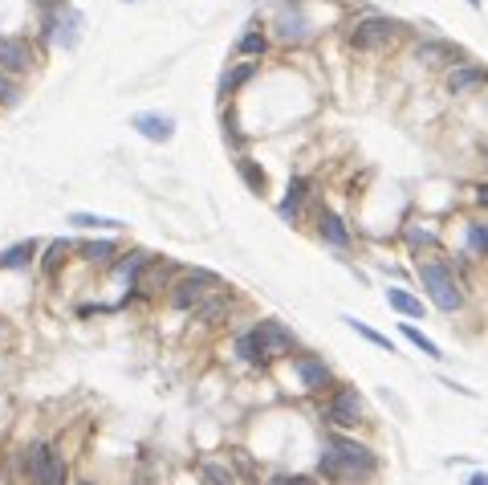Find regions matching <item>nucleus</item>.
I'll list each match as a JSON object with an SVG mask.
<instances>
[{
	"label": "nucleus",
	"mask_w": 488,
	"mask_h": 485,
	"mask_svg": "<svg viewBox=\"0 0 488 485\" xmlns=\"http://www.w3.org/2000/svg\"><path fill=\"white\" fill-rule=\"evenodd\" d=\"M317 237H322L330 249H342V253L354 245V237H350V224L342 221L333 208H322V213H317Z\"/></svg>",
	"instance_id": "obj_12"
},
{
	"label": "nucleus",
	"mask_w": 488,
	"mask_h": 485,
	"mask_svg": "<svg viewBox=\"0 0 488 485\" xmlns=\"http://www.w3.org/2000/svg\"><path fill=\"white\" fill-rule=\"evenodd\" d=\"M484 86H488V66H476V62H460V66H452L444 74V90L452 99H468V94L484 90Z\"/></svg>",
	"instance_id": "obj_9"
},
{
	"label": "nucleus",
	"mask_w": 488,
	"mask_h": 485,
	"mask_svg": "<svg viewBox=\"0 0 488 485\" xmlns=\"http://www.w3.org/2000/svg\"><path fill=\"white\" fill-rule=\"evenodd\" d=\"M468 5H472V9H480V0H468Z\"/></svg>",
	"instance_id": "obj_41"
},
{
	"label": "nucleus",
	"mask_w": 488,
	"mask_h": 485,
	"mask_svg": "<svg viewBox=\"0 0 488 485\" xmlns=\"http://www.w3.org/2000/svg\"><path fill=\"white\" fill-rule=\"evenodd\" d=\"M415 58L419 62H427V66H460L464 62V50L460 45H452V42H436V37H427V42H419L415 45Z\"/></svg>",
	"instance_id": "obj_13"
},
{
	"label": "nucleus",
	"mask_w": 488,
	"mask_h": 485,
	"mask_svg": "<svg viewBox=\"0 0 488 485\" xmlns=\"http://www.w3.org/2000/svg\"><path fill=\"white\" fill-rule=\"evenodd\" d=\"M252 335H257L265 363H277V359H289V355H297V335H293L285 322H277V319L257 322V327H252Z\"/></svg>",
	"instance_id": "obj_7"
},
{
	"label": "nucleus",
	"mask_w": 488,
	"mask_h": 485,
	"mask_svg": "<svg viewBox=\"0 0 488 485\" xmlns=\"http://www.w3.org/2000/svg\"><path fill=\"white\" fill-rule=\"evenodd\" d=\"M33 62H37V53H33L29 42H21V37H0V70H5V74H24Z\"/></svg>",
	"instance_id": "obj_11"
},
{
	"label": "nucleus",
	"mask_w": 488,
	"mask_h": 485,
	"mask_svg": "<svg viewBox=\"0 0 488 485\" xmlns=\"http://www.w3.org/2000/svg\"><path fill=\"white\" fill-rule=\"evenodd\" d=\"M220 290H224V281H220L211 270H187V273H179L175 286L167 290V302L175 306V310L195 314L211 294H220Z\"/></svg>",
	"instance_id": "obj_5"
},
{
	"label": "nucleus",
	"mask_w": 488,
	"mask_h": 485,
	"mask_svg": "<svg viewBox=\"0 0 488 485\" xmlns=\"http://www.w3.org/2000/svg\"><path fill=\"white\" fill-rule=\"evenodd\" d=\"M78 253H81V262H89V265L118 262V245H114V241H86V245H78Z\"/></svg>",
	"instance_id": "obj_25"
},
{
	"label": "nucleus",
	"mask_w": 488,
	"mask_h": 485,
	"mask_svg": "<svg viewBox=\"0 0 488 485\" xmlns=\"http://www.w3.org/2000/svg\"><path fill=\"white\" fill-rule=\"evenodd\" d=\"M403 245L411 249V253H436L439 249V229L431 221H407L403 224Z\"/></svg>",
	"instance_id": "obj_14"
},
{
	"label": "nucleus",
	"mask_w": 488,
	"mask_h": 485,
	"mask_svg": "<svg viewBox=\"0 0 488 485\" xmlns=\"http://www.w3.org/2000/svg\"><path fill=\"white\" fill-rule=\"evenodd\" d=\"M399 37H403V25L395 17H379V13H366V17H358L350 25V45L358 53H379L387 45H395Z\"/></svg>",
	"instance_id": "obj_6"
},
{
	"label": "nucleus",
	"mask_w": 488,
	"mask_h": 485,
	"mask_svg": "<svg viewBox=\"0 0 488 485\" xmlns=\"http://www.w3.org/2000/svg\"><path fill=\"white\" fill-rule=\"evenodd\" d=\"M70 224L73 229H110V233L127 229L118 216H98V213H70Z\"/></svg>",
	"instance_id": "obj_29"
},
{
	"label": "nucleus",
	"mask_w": 488,
	"mask_h": 485,
	"mask_svg": "<svg viewBox=\"0 0 488 485\" xmlns=\"http://www.w3.org/2000/svg\"><path fill=\"white\" fill-rule=\"evenodd\" d=\"M342 322H346L350 330H358V335H362L371 347H379V351H390V355H395V343H390V335H382V330H374L371 322L354 319V314H342Z\"/></svg>",
	"instance_id": "obj_26"
},
{
	"label": "nucleus",
	"mask_w": 488,
	"mask_h": 485,
	"mask_svg": "<svg viewBox=\"0 0 488 485\" xmlns=\"http://www.w3.org/2000/svg\"><path fill=\"white\" fill-rule=\"evenodd\" d=\"M293 376H297L301 392H309V395H330L333 387H338L333 367L325 359H317V355H297V359H293Z\"/></svg>",
	"instance_id": "obj_8"
},
{
	"label": "nucleus",
	"mask_w": 488,
	"mask_h": 485,
	"mask_svg": "<svg viewBox=\"0 0 488 485\" xmlns=\"http://www.w3.org/2000/svg\"><path fill=\"white\" fill-rule=\"evenodd\" d=\"M480 159H484V167H488V147H484V156H480Z\"/></svg>",
	"instance_id": "obj_42"
},
{
	"label": "nucleus",
	"mask_w": 488,
	"mask_h": 485,
	"mask_svg": "<svg viewBox=\"0 0 488 485\" xmlns=\"http://www.w3.org/2000/svg\"><path fill=\"white\" fill-rule=\"evenodd\" d=\"M268 50V42L260 33H244L240 37V53H265Z\"/></svg>",
	"instance_id": "obj_35"
},
{
	"label": "nucleus",
	"mask_w": 488,
	"mask_h": 485,
	"mask_svg": "<svg viewBox=\"0 0 488 485\" xmlns=\"http://www.w3.org/2000/svg\"><path fill=\"white\" fill-rule=\"evenodd\" d=\"M252 74H257V66H252V62H244V66H236L232 70V74H228L224 78V94H232L236 90V86H244V82H249V78Z\"/></svg>",
	"instance_id": "obj_32"
},
{
	"label": "nucleus",
	"mask_w": 488,
	"mask_h": 485,
	"mask_svg": "<svg viewBox=\"0 0 488 485\" xmlns=\"http://www.w3.org/2000/svg\"><path fill=\"white\" fill-rule=\"evenodd\" d=\"M415 273H419V286H423V302L436 306L439 314H460L468 306V286L455 278L447 257L439 253L415 257Z\"/></svg>",
	"instance_id": "obj_2"
},
{
	"label": "nucleus",
	"mask_w": 488,
	"mask_h": 485,
	"mask_svg": "<svg viewBox=\"0 0 488 485\" xmlns=\"http://www.w3.org/2000/svg\"><path fill=\"white\" fill-rule=\"evenodd\" d=\"M175 278H179V273H175V265H171V262H159V257H155V262L143 270V278L135 281V290H130V298H159L163 290H171V286H175Z\"/></svg>",
	"instance_id": "obj_10"
},
{
	"label": "nucleus",
	"mask_w": 488,
	"mask_h": 485,
	"mask_svg": "<svg viewBox=\"0 0 488 485\" xmlns=\"http://www.w3.org/2000/svg\"><path fill=\"white\" fill-rule=\"evenodd\" d=\"M130 127H135L143 139H151V143H167L171 135H175V119H171V115H135V119H130Z\"/></svg>",
	"instance_id": "obj_18"
},
{
	"label": "nucleus",
	"mask_w": 488,
	"mask_h": 485,
	"mask_svg": "<svg viewBox=\"0 0 488 485\" xmlns=\"http://www.w3.org/2000/svg\"><path fill=\"white\" fill-rule=\"evenodd\" d=\"M232 310H236L232 290H220V294H211L208 302L195 310V322H200V327H220V322L232 319Z\"/></svg>",
	"instance_id": "obj_15"
},
{
	"label": "nucleus",
	"mask_w": 488,
	"mask_h": 485,
	"mask_svg": "<svg viewBox=\"0 0 488 485\" xmlns=\"http://www.w3.org/2000/svg\"><path fill=\"white\" fill-rule=\"evenodd\" d=\"M399 335H403L407 343H411L419 355H427V359H444V351H439V343H436V338H427V335H423V330L415 327V322H399Z\"/></svg>",
	"instance_id": "obj_24"
},
{
	"label": "nucleus",
	"mask_w": 488,
	"mask_h": 485,
	"mask_svg": "<svg viewBox=\"0 0 488 485\" xmlns=\"http://www.w3.org/2000/svg\"><path fill=\"white\" fill-rule=\"evenodd\" d=\"M127 5H130V0H127Z\"/></svg>",
	"instance_id": "obj_43"
},
{
	"label": "nucleus",
	"mask_w": 488,
	"mask_h": 485,
	"mask_svg": "<svg viewBox=\"0 0 488 485\" xmlns=\"http://www.w3.org/2000/svg\"><path fill=\"white\" fill-rule=\"evenodd\" d=\"M16 102H21V86L0 74V107H16Z\"/></svg>",
	"instance_id": "obj_34"
},
{
	"label": "nucleus",
	"mask_w": 488,
	"mask_h": 485,
	"mask_svg": "<svg viewBox=\"0 0 488 485\" xmlns=\"http://www.w3.org/2000/svg\"><path fill=\"white\" fill-rule=\"evenodd\" d=\"M387 306L395 314H403L407 322H415V319H423V314H427V302H423L419 294H411V290H403V286H390L387 290Z\"/></svg>",
	"instance_id": "obj_19"
},
{
	"label": "nucleus",
	"mask_w": 488,
	"mask_h": 485,
	"mask_svg": "<svg viewBox=\"0 0 488 485\" xmlns=\"http://www.w3.org/2000/svg\"><path fill=\"white\" fill-rule=\"evenodd\" d=\"M472 200H476V208L488 216V180L484 184H472Z\"/></svg>",
	"instance_id": "obj_36"
},
{
	"label": "nucleus",
	"mask_w": 488,
	"mask_h": 485,
	"mask_svg": "<svg viewBox=\"0 0 488 485\" xmlns=\"http://www.w3.org/2000/svg\"><path fill=\"white\" fill-rule=\"evenodd\" d=\"M232 351H236V359H240V363H249V367H268V363H265V355H260V343H257V335H252V330H244V335H236Z\"/></svg>",
	"instance_id": "obj_27"
},
{
	"label": "nucleus",
	"mask_w": 488,
	"mask_h": 485,
	"mask_svg": "<svg viewBox=\"0 0 488 485\" xmlns=\"http://www.w3.org/2000/svg\"><path fill=\"white\" fill-rule=\"evenodd\" d=\"M16 465H21V481L24 485H73L70 477V461L61 457L53 441H33L16 452Z\"/></svg>",
	"instance_id": "obj_3"
},
{
	"label": "nucleus",
	"mask_w": 488,
	"mask_h": 485,
	"mask_svg": "<svg viewBox=\"0 0 488 485\" xmlns=\"http://www.w3.org/2000/svg\"><path fill=\"white\" fill-rule=\"evenodd\" d=\"M224 135L232 143H240V131H236V115H224Z\"/></svg>",
	"instance_id": "obj_37"
},
{
	"label": "nucleus",
	"mask_w": 488,
	"mask_h": 485,
	"mask_svg": "<svg viewBox=\"0 0 488 485\" xmlns=\"http://www.w3.org/2000/svg\"><path fill=\"white\" fill-rule=\"evenodd\" d=\"M464 485H488V469H476V473H468V481Z\"/></svg>",
	"instance_id": "obj_38"
},
{
	"label": "nucleus",
	"mask_w": 488,
	"mask_h": 485,
	"mask_svg": "<svg viewBox=\"0 0 488 485\" xmlns=\"http://www.w3.org/2000/svg\"><path fill=\"white\" fill-rule=\"evenodd\" d=\"M200 481L203 485H240L228 461H200Z\"/></svg>",
	"instance_id": "obj_28"
},
{
	"label": "nucleus",
	"mask_w": 488,
	"mask_h": 485,
	"mask_svg": "<svg viewBox=\"0 0 488 485\" xmlns=\"http://www.w3.org/2000/svg\"><path fill=\"white\" fill-rule=\"evenodd\" d=\"M265 485H322L314 473H273Z\"/></svg>",
	"instance_id": "obj_33"
},
{
	"label": "nucleus",
	"mask_w": 488,
	"mask_h": 485,
	"mask_svg": "<svg viewBox=\"0 0 488 485\" xmlns=\"http://www.w3.org/2000/svg\"><path fill=\"white\" fill-rule=\"evenodd\" d=\"M73 485H98V481H89V477H81V481H73Z\"/></svg>",
	"instance_id": "obj_40"
},
{
	"label": "nucleus",
	"mask_w": 488,
	"mask_h": 485,
	"mask_svg": "<svg viewBox=\"0 0 488 485\" xmlns=\"http://www.w3.org/2000/svg\"><path fill=\"white\" fill-rule=\"evenodd\" d=\"M305 200H309V180H289V192H285V200L277 204V213H281V221H301V213H305Z\"/></svg>",
	"instance_id": "obj_21"
},
{
	"label": "nucleus",
	"mask_w": 488,
	"mask_h": 485,
	"mask_svg": "<svg viewBox=\"0 0 488 485\" xmlns=\"http://www.w3.org/2000/svg\"><path fill=\"white\" fill-rule=\"evenodd\" d=\"M236 172H240V180L249 184L252 192H265V184H268V180H265V167H260V164H252V159H244V156H240V159H236Z\"/></svg>",
	"instance_id": "obj_30"
},
{
	"label": "nucleus",
	"mask_w": 488,
	"mask_h": 485,
	"mask_svg": "<svg viewBox=\"0 0 488 485\" xmlns=\"http://www.w3.org/2000/svg\"><path fill=\"white\" fill-rule=\"evenodd\" d=\"M73 253V245L70 241H49L45 249H41V273H45V278H57V273H61V265H65V257Z\"/></svg>",
	"instance_id": "obj_23"
},
{
	"label": "nucleus",
	"mask_w": 488,
	"mask_h": 485,
	"mask_svg": "<svg viewBox=\"0 0 488 485\" xmlns=\"http://www.w3.org/2000/svg\"><path fill=\"white\" fill-rule=\"evenodd\" d=\"M281 37L285 42H301V37H305V21H301V13H281Z\"/></svg>",
	"instance_id": "obj_31"
},
{
	"label": "nucleus",
	"mask_w": 488,
	"mask_h": 485,
	"mask_svg": "<svg viewBox=\"0 0 488 485\" xmlns=\"http://www.w3.org/2000/svg\"><path fill=\"white\" fill-rule=\"evenodd\" d=\"M37 257H41L37 241H16V245H8L5 253H0V270H29Z\"/></svg>",
	"instance_id": "obj_22"
},
{
	"label": "nucleus",
	"mask_w": 488,
	"mask_h": 485,
	"mask_svg": "<svg viewBox=\"0 0 488 485\" xmlns=\"http://www.w3.org/2000/svg\"><path fill=\"white\" fill-rule=\"evenodd\" d=\"M151 262H155V257L146 253V249H130V253H122L118 262L110 265V273H114V278H118V281H127L130 290H135V281L143 278V270H146V265H151Z\"/></svg>",
	"instance_id": "obj_17"
},
{
	"label": "nucleus",
	"mask_w": 488,
	"mask_h": 485,
	"mask_svg": "<svg viewBox=\"0 0 488 485\" xmlns=\"http://www.w3.org/2000/svg\"><path fill=\"white\" fill-rule=\"evenodd\" d=\"M322 424H330L333 433H354L366 424V400L358 387L338 384L322 404Z\"/></svg>",
	"instance_id": "obj_4"
},
{
	"label": "nucleus",
	"mask_w": 488,
	"mask_h": 485,
	"mask_svg": "<svg viewBox=\"0 0 488 485\" xmlns=\"http://www.w3.org/2000/svg\"><path fill=\"white\" fill-rule=\"evenodd\" d=\"M53 5H57V0H41V9H53Z\"/></svg>",
	"instance_id": "obj_39"
},
{
	"label": "nucleus",
	"mask_w": 488,
	"mask_h": 485,
	"mask_svg": "<svg viewBox=\"0 0 488 485\" xmlns=\"http://www.w3.org/2000/svg\"><path fill=\"white\" fill-rule=\"evenodd\" d=\"M228 465H232V473H236V481H240V485H265L268 481V477H260L252 452L240 449V444H232V449H228Z\"/></svg>",
	"instance_id": "obj_20"
},
{
	"label": "nucleus",
	"mask_w": 488,
	"mask_h": 485,
	"mask_svg": "<svg viewBox=\"0 0 488 485\" xmlns=\"http://www.w3.org/2000/svg\"><path fill=\"white\" fill-rule=\"evenodd\" d=\"M464 257H472V262H488V216H472V221H464Z\"/></svg>",
	"instance_id": "obj_16"
},
{
	"label": "nucleus",
	"mask_w": 488,
	"mask_h": 485,
	"mask_svg": "<svg viewBox=\"0 0 488 485\" xmlns=\"http://www.w3.org/2000/svg\"><path fill=\"white\" fill-rule=\"evenodd\" d=\"M382 473L379 452L350 433H330L317 452L314 477L322 485H371Z\"/></svg>",
	"instance_id": "obj_1"
}]
</instances>
